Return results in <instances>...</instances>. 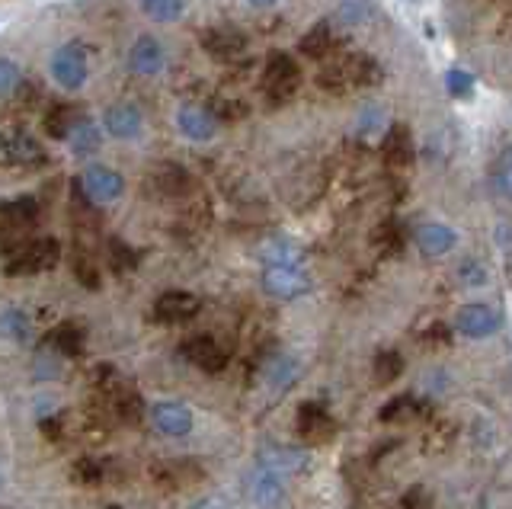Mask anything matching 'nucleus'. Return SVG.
I'll list each match as a JSON object with an SVG mask.
<instances>
[{"label": "nucleus", "instance_id": "1", "mask_svg": "<svg viewBox=\"0 0 512 509\" xmlns=\"http://www.w3.org/2000/svg\"><path fill=\"white\" fill-rule=\"evenodd\" d=\"M381 81H384V68L378 65L375 55H346L317 74L320 90L327 93H343L352 87H378Z\"/></svg>", "mask_w": 512, "mask_h": 509}, {"label": "nucleus", "instance_id": "2", "mask_svg": "<svg viewBox=\"0 0 512 509\" xmlns=\"http://www.w3.org/2000/svg\"><path fill=\"white\" fill-rule=\"evenodd\" d=\"M260 84H263V97H266L269 106L288 103L298 93V87H301V65H298V58H292L282 49L269 52L266 65H263Z\"/></svg>", "mask_w": 512, "mask_h": 509}, {"label": "nucleus", "instance_id": "3", "mask_svg": "<svg viewBox=\"0 0 512 509\" xmlns=\"http://www.w3.org/2000/svg\"><path fill=\"white\" fill-rule=\"evenodd\" d=\"M0 164L20 170H39L48 164V151L23 125H7V129H0Z\"/></svg>", "mask_w": 512, "mask_h": 509}, {"label": "nucleus", "instance_id": "4", "mask_svg": "<svg viewBox=\"0 0 512 509\" xmlns=\"http://www.w3.org/2000/svg\"><path fill=\"white\" fill-rule=\"evenodd\" d=\"M61 260V244L55 237H36V241H23L20 247L10 250L4 263L7 276H39L48 273Z\"/></svg>", "mask_w": 512, "mask_h": 509}, {"label": "nucleus", "instance_id": "5", "mask_svg": "<svg viewBox=\"0 0 512 509\" xmlns=\"http://www.w3.org/2000/svg\"><path fill=\"white\" fill-rule=\"evenodd\" d=\"M77 189L84 193V199L90 205H96V209H103V205H112L119 202L125 196V177L109 164H87L84 170H80L77 177Z\"/></svg>", "mask_w": 512, "mask_h": 509}, {"label": "nucleus", "instance_id": "6", "mask_svg": "<svg viewBox=\"0 0 512 509\" xmlns=\"http://www.w3.org/2000/svg\"><path fill=\"white\" fill-rule=\"evenodd\" d=\"M48 74H52V81L61 87V90H80L87 84L90 77V58H87V49L80 42H64L52 52L48 58Z\"/></svg>", "mask_w": 512, "mask_h": 509}, {"label": "nucleus", "instance_id": "7", "mask_svg": "<svg viewBox=\"0 0 512 509\" xmlns=\"http://www.w3.org/2000/svg\"><path fill=\"white\" fill-rule=\"evenodd\" d=\"M173 125H176V132H180V138L189 141V145H208V141L218 138V129H221V125L215 122V116L208 113V106L192 103V100L176 106Z\"/></svg>", "mask_w": 512, "mask_h": 509}, {"label": "nucleus", "instance_id": "8", "mask_svg": "<svg viewBox=\"0 0 512 509\" xmlns=\"http://www.w3.org/2000/svg\"><path fill=\"white\" fill-rule=\"evenodd\" d=\"M100 129L112 141H138L144 135V113H141V106L132 103V100H119V103L106 106Z\"/></svg>", "mask_w": 512, "mask_h": 509}, {"label": "nucleus", "instance_id": "9", "mask_svg": "<svg viewBox=\"0 0 512 509\" xmlns=\"http://www.w3.org/2000/svg\"><path fill=\"white\" fill-rule=\"evenodd\" d=\"M39 221V202L36 196H16L0 202V241H20L23 244V234ZM16 244V247H20Z\"/></svg>", "mask_w": 512, "mask_h": 509}, {"label": "nucleus", "instance_id": "10", "mask_svg": "<svg viewBox=\"0 0 512 509\" xmlns=\"http://www.w3.org/2000/svg\"><path fill=\"white\" fill-rule=\"evenodd\" d=\"M199 45H202V52L215 61H237L250 49V39L244 29H237V26H212V29H202Z\"/></svg>", "mask_w": 512, "mask_h": 509}, {"label": "nucleus", "instance_id": "11", "mask_svg": "<svg viewBox=\"0 0 512 509\" xmlns=\"http://www.w3.org/2000/svg\"><path fill=\"white\" fill-rule=\"evenodd\" d=\"M128 71H132L135 77H144V81L164 74L167 71L164 42H160L157 36H138L132 42V49H128Z\"/></svg>", "mask_w": 512, "mask_h": 509}, {"label": "nucleus", "instance_id": "12", "mask_svg": "<svg viewBox=\"0 0 512 509\" xmlns=\"http://www.w3.org/2000/svg\"><path fill=\"white\" fill-rule=\"evenodd\" d=\"M263 289L272 298L292 301L311 292V279L301 266H266L263 269Z\"/></svg>", "mask_w": 512, "mask_h": 509}, {"label": "nucleus", "instance_id": "13", "mask_svg": "<svg viewBox=\"0 0 512 509\" xmlns=\"http://www.w3.org/2000/svg\"><path fill=\"white\" fill-rule=\"evenodd\" d=\"M199 311H202V301L192 292H180V289L164 292L154 301V308H151L154 321H160V324H186Z\"/></svg>", "mask_w": 512, "mask_h": 509}, {"label": "nucleus", "instance_id": "14", "mask_svg": "<svg viewBox=\"0 0 512 509\" xmlns=\"http://www.w3.org/2000/svg\"><path fill=\"white\" fill-rule=\"evenodd\" d=\"M413 241H416V250H420L423 257L439 260V257H448V253L458 247V231L452 225H445V221H426V225L416 228Z\"/></svg>", "mask_w": 512, "mask_h": 509}, {"label": "nucleus", "instance_id": "15", "mask_svg": "<svg viewBox=\"0 0 512 509\" xmlns=\"http://www.w3.org/2000/svg\"><path fill=\"white\" fill-rule=\"evenodd\" d=\"M148 186H151V193H157L160 199H183L192 189V177H189L186 167L164 161L148 173Z\"/></svg>", "mask_w": 512, "mask_h": 509}, {"label": "nucleus", "instance_id": "16", "mask_svg": "<svg viewBox=\"0 0 512 509\" xmlns=\"http://www.w3.org/2000/svg\"><path fill=\"white\" fill-rule=\"evenodd\" d=\"M298 433H301V439H308L311 445L330 442L336 436V420L330 417V410L320 401L301 404V410H298Z\"/></svg>", "mask_w": 512, "mask_h": 509}, {"label": "nucleus", "instance_id": "17", "mask_svg": "<svg viewBox=\"0 0 512 509\" xmlns=\"http://www.w3.org/2000/svg\"><path fill=\"white\" fill-rule=\"evenodd\" d=\"M455 327H458V333H464V337L484 340L500 330V314L487 305H464L455 317Z\"/></svg>", "mask_w": 512, "mask_h": 509}, {"label": "nucleus", "instance_id": "18", "mask_svg": "<svg viewBox=\"0 0 512 509\" xmlns=\"http://www.w3.org/2000/svg\"><path fill=\"white\" fill-rule=\"evenodd\" d=\"M247 493L260 509H279L285 503V484L276 471L260 468L247 477Z\"/></svg>", "mask_w": 512, "mask_h": 509}, {"label": "nucleus", "instance_id": "19", "mask_svg": "<svg viewBox=\"0 0 512 509\" xmlns=\"http://www.w3.org/2000/svg\"><path fill=\"white\" fill-rule=\"evenodd\" d=\"M183 356L196 365V369H202V372H208V375H218L224 365H228V353L218 346V340L215 337H192V340H186V346H183Z\"/></svg>", "mask_w": 512, "mask_h": 509}, {"label": "nucleus", "instance_id": "20", "mask_svg": "<svg viewBox=\"0 0 512 509\" xmlns=\"http://www.w3.org/2000/svg\"><path fill=\"white\" fill-rule=\"evenodd\" d=\"M381 154H384V161L394 164V167L413 164L416 145H413V132L407 129L404 122H391L388 129H384V135H381Z\"/></svg>", "mask_w": 512, "mask_h": 509}, {"label": "nucleus", "instance_id": "21", "mask_svg": "<svg viewBox=\"0 0 512 509\" xmlns=\"http://www.w3.org/2000/svg\"><path fill=\"white\" fill-rule=\"evenodd\" d=\"M151 420L157 426V433L164 436H189L192 433V410L186 404H176V401H160L154 410H151Z\"/></svg>", "mask_w": 512, "mask_h": 509}, {"label": "nucleus", "instance_id": "22", "mask_svg": "<svg viewBox=\"0 0 512 509\" xmlns=\"http://www.w3.org/2000/svg\"><path fill=\"white\" fill-rule=\"evenodd\" d=\"M336 45H340V39H336V26L330 20H320L301 36L298 52L311 61H327L336 52Z\"/></svg>", "mask_w": 512, "mask_h": 509}, {"label": "nucleus", "instance_id": "23", "mask_svg": "<svg viewBox=\"0 0 512 509\" xmlns=\"http://www.w3.org/2000/svg\"><path fill=\"white\" fill-rule=\"evenodd\" d=\"M103 129L100 125H96L87 113L80 116V122L71 129V135H68V141H64V145L71 148V154L74 157H93L96 151L103 148Z\"/></svg>", "mask_w": 512, "mask_h": 509}, {"label": "nucleus", "instance_id": "24", "mask_svg": "<svg viewBox=\"0 0 512 509\" xmlns=\"http://www.w3.org/2000/svg\"><path fill=\"white\" fill-rule=\"evenodd\" d=\"M151 477H154V484L176 490V487H186L192 481H199L202 468L196 465V461H160V465L151 468Z\"/></svg>", "mask_w": 512, "mask_h": 509}, {"label": "nucleus", "instance_id": "25", "mask_svg": "<svg viewBox=\"0 0 512 509\" xmlns=\"http://www.w3.org/2000/svg\"><path fill=\"white\" fill-rule=\"evenodd\" d=\"M263 468L282 474H304L311 468V458L308 452H298V449H279V445H269L263 452Z\"/></svg>", "mask_w": 512, "mask_h": 509}, {"label": "nucleus", "instance_id": "26", "mask_svg": "<svg viewBox=\"0 0 512 509\" xmlns=\"http://www.w3.org/2000/svg\"><path fill=\"white\" fill-rule=\"evenodd\" d=\"M84 340H87L84 327H80L77 321H64L48 333V349L58 356H80L84 353Z\"/></svg>", "mask_w": 512, "mask_h": 509}, {"label": "nucleus", "instance_id": "27", "mask_svg": "<svg viewBox=\"0 0 512 509\" xmlns=\"http://www.w3.org/2000/svg\"><path fill=\"white\" fill-rule=\"evenodd\" d=\"M260 257L266 266H301L304 250L292 241V237H269L260 247Z\"/></svg>", "mask_w": 512, "mask_h": 509}, {"label": "nucleus", "instance_id": "28", "mask_svg": "<svg viewBox=\"0 0 512 509\" xmlns=\"http://www.w3.org/2000/svg\"><path fill=\"white\" fill-rule=\"evenodd\" d=\"M388 125H391V119H388V106H381V103H365V106L359 109V116H356V135L365 138V141H372V138H381Z\"/></svg>", "mask_w": 512, "mask_h": 509}, {"label": "nucleus", "instance_id": "29", "mask_svg": "<svg viewBox=\"0 0 512 509\" xmlns=\"http://www.w3.org/2000/svg\"><path fill=\"white\" fill-rule=\"evenodd\" d=\"M266 381L272 388H292L295 381H298V375H301V365H298V359L295 356H288V353H279V356H272L269 362H266Z\"/></svg>", "mask_w": 512, "mask_h": 509}, {"label": "nucleus", "instance_id": "30", "mask_svg": "<svg viewBox=\"0 0 512 509\" xmlns=\"http://www.w3.org/2000/svg\"><path fill=\"white\" fill-rule=\"evenodd\" d=\"M141 13L157 26H173L183 20L186 0H138Z\"/></svg>", "mask_w": 512, "mask_h": 509}, {"label": "nucleus", "instance_id": "31", "mask_svg": "<svg viewBox=\"0 0 512 509\" xmlns=\"http://www.w3.org/2000/svg\"><path fill=\"white\" fill-rule=\"evenodd\" d=\"M80 109L77 106H52L48 109V116H45V135L48 138H55V141H68V135H71V129L80 122Z\"/></svg>", "mask_w": 512, "mask_h": 509}, {"label": "nucleus", "instance_id": "32", "mask_svg": "<svg viewBox=\"0 0 512 509\" xmlns=\"http://www.w3.org/2000/svg\"><path fill=\"white\" fill-rule=\"evenodd\" d=\"M29 317L26 311L20 308H7V311H0V337L4 340H13V343H23L29 337Z\"/></svg>", "mask_w": 512, "mask_h": 509}, {"label": "nucleus", "instance_id": "33", "mask_svg": "<svg viewBox=\"0 0 512 509\" xmlns=\"http://www.w3.org/2000/svg\"><path fill=\"white\" fill-rule=\"evenodd\" d=\"M474 90H477V81H474L471 71H464V68H448L445 71V93L452 100H461V103L471 100Z\"/></svg>", "mask_w": 512, "mask_h": 509}, {"label": "nucleus", "instance_id": "34", "mask_svg": "<svg viewBox=\"0 0 512 509\" xmlns=\"http://www.w3.org/2000/svg\"><path fill=\"white\" fill-rule=\"evenodd\" d=\"M368 17H372V4L368 0H343L340 4V10H336V20H333V26L336 29H356V26H362Z\"/></svg>", "mask_w": 512, "mask_h": 509}, {"label": "nucleus", "instance_id": "35", "mask_svg": "<svg viewBox=\"0 0 512 509\" xmlns=\"http://www.w3.org/2000/svg\"><path fill=\"white\" fill-rule=\"evenodd\" d=\"M400 372H404V356L397 353V349H381L375 356V381L378 385H388L394 381Z\"/></svg>", "mask_w": 512, "mask_h": 509}, {"label": "nucleus", "instance_id": "36", "mask_svg": "<svg viewBox=\"0 0 512 509\" xmlns=\"http://www.w3.org/2000/svg\"><path fill=\"white\" fill-rule=\"evenodd\" d=\"M106 253H109V266L116 269V273H128V269L138 266V253L128 247L122 237H109Z\"/></svg>", "mask_w": 512, "mask_h": 509}, {"label": "nucleus", "instance_id": "37", "mask_svg": "<svg viewBox=\"0 0 512 509\" xmlns=\"http://www.w3.org/2000/svg\"><path fill=\"white\" fill-rule=\"evenodd\" d=\"M23 87V71L13 58H0V100L16 97Z\"/></svg>", "mask_w": 512, "mask_h": 509}, {"label": "nucleus", "instance_id": "38", "mask_svg": "<svg viewBox=\"0 0 512 509\" xmlns=\"http://www.w3.org/2000/svg\"><path fill=\"white\" fill-rule=\"evenodd\" d=\"M423 413V407L413 401V397H394V401L381 410V420L384 423H397V420H410V417H420Z\"/></svg>", "mask_w": 512, "mask_h": 509}, {"label": "nucleus", "instance_id": "39", "mask_svg": "<svg viewBox=\"0 0 512 509\" xmlns=\"http://www.w3.org/2000/svg\"><path fill=\"white\" fill-rule=\"evenodd\" d=\"M208 106V113L215 116V122L221 125V122H237V119H244L247 116V106L240 103V100H224V97H218V100H212V103H205Z\"/></svg>", "mask_w": 512, "mask_h": 509}, {"label": "nucleus", "instance_id": "40", "mask_svg": "<svg viewBox=\"0 0 512 509\" xmlns=\"http://www.w3.org/2000/svg\"><path fill=\"white\" fill-rule=\"evenodd\" d=\"M74 481L77 484H100L103 481V465L96 458H80L74 461Z\"/></svg>", "mask_w": 512, "mask_h": 509}, {"label": "nucleus", "instance_id": "41", "mask_svg": "<svg viewBox=\"0 0 512 509\" xmlns=\"http://www.w3.org/2000/svg\"><path fill=\"white\" fill-rule=\"evenodd\" d=\"M490 186L500 196H509V154H503L500 161H496V170L490 173Z\"/></svg>", "mask_w": 512, "mask_h": 509}, {"label": "nucleus", "instance_id": "42", "mask_svg": "<svg viewBox=\"0 0 512 509\" xmlns=\"http://www.w3.org/2000/svg\"><path fill=\"white\" fill-rule=\"evenodd\" d=\"M375 244H378L381 250H391V253H397L400 247H404V237H400L397 225H384V228L375 234Z\"/></svg>", "mask_w": 512, "mask_h": 509}, {"label": "nucleus", "instance_id": "43", "mask_svg": "<svg viewBox=\"0 0 512 509\" xmlns=\"http://www.w3.org/2000/svg\"><path fill=\"white\" fill-rule=\"evenodd\" d=\"M458 276H461L464 285H484L487 282V269L480 266L477 260H468V263H461Z\"/></svg>", "mask_w": 512, "mask_h": 509}, {"label": "nucleus", "instance_id": "44", "mask_svg": "<svg viewBox=\"0 0 512 509\" xmlns=\"http://www.w3.org/2000/svg\"><path fill=\"white\" fill-rule=\"evenodd\" d=\"M74 273H77V279H80V282L87 285V289H96V285H100V273H96V266H93L87 257H77Z\"/></svg>", "mask_w": 512, "mask_h": 509}, {"label": "nucleus", "instance_id": "45", "mask_svg": "<svg viewBox=\"0 0 512 509\" xmlns=\"http://www.w3.org/2000/svg\"><path fill=\"white\" fill-rule=\"evenodd\" d=\"M400 509H432L429 503V493L423 487H413L404 493V500H400Z\"/></svg>", "mask_w": 512, "mask_h": 509}, {"label": "nucleus", "instance_id": "46", "mask_svg": "<svg viewBox=\"0 0 512 509\" xmlns=\"http://www.w3.org/2000/svg\"><path fill=\"white\" fill-rule=\"evenodd\" d=\"M42 433H45L48 439H61V420H55V417H52V420H45V423H42Z\"/></svg>", "mask_w": 512, "mask_h": 509}, {"label": "nucleus", "instance_id": "47", "mask_svg": "<svg viewBox=\"0 0 512 509\" xmlns=\"http://www.w3.org/2000/svg\"><path fill=\"white\" fill-rule=\"evenodd\" d=\"M247 4H250V7H276L279 0H247Z\"/></svg>", "mask_w": 512, "mask_h": 509}, {"label": "nucleus", "instance_id": "48", "mask_svg": "<svg viewBox=\"0 0 512 509\" xmlns=\"http://www.w3.org/2000/svg\"><path fill=\"white\" fill-rule=\"evenodd\" d=\"M199 509H224V503H218V500H205V503H199Z\"/></svg>", "mask_w": 512, "mask_h": 509}, {"label": "nucleus", "instance_id": "49", "mask_svg": "<svg viewBox=\"0 0 512 509\" xmlns=\"http://www.w3.org/2000/svg\"><path fill=\"white\" fill-rule=\"evenodd\" d=\"M106 509H122V506H106Z\"/></svg>", "mask_w": 512, "mask_h": 509}]
</instances>
